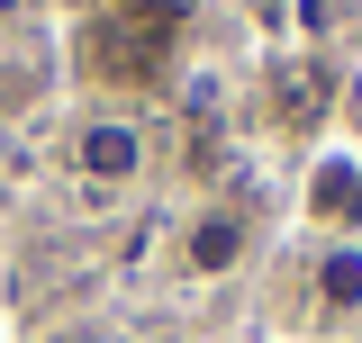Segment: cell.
Returning a JSON list of instances; mask_svg holds the SVG:
<instances>
[{
	"mask_svg": "<svg viewBox=\"0 0 362 343\" xmlns=\"http://www.w3.org/2000/svg\"><path fill=\"white\" fill-rule=\"evenodd\" d=\"M317 307L326 316H362V235H344V244H317Z\"/></svg>",
	"mask_w": 362,
	"mask_h": 343,
	"instance_id": "5",
	"label": "cell"
},
{
	"mask_svg": "<svg viewBox=\"0 0 362 343\" xmlns=\"http://www.w3.org/2000/svg\"><path fill=\"white\" fill-rule=\"evenodd\" d=\"M100 343H127V335H100Z\"/></svg>",
	"mask_w": 362,
	"mask_h": 343,
	"instance_id": "6",
	"label": "cell"
},
{
	"mask_svg": "<svg viewBox=\"0 0 362 343\" xmlns=\"http://www.w3.org/2000/svg\"><path fill=\"white\" fill-rule=\"evenodd\" d=\"M299 217H308L326 244L362 235V145H317L299 172Z\"/></svg>",
	"mask_w": 362,
	"mask_h": 343,
	"instance_id": "2",
	"label": "cell"
},
{
	"mask_svg": "<svg viewBox=\"0 0 362 343\" xmlns=\"http://www.w3.org/2000/svg\"><path fill=\"white\" fill-rule=\"evenodd\" d=\"M181 64V0H118L82 28V73L100 90H163V73Z\"/></svg>",
	"mask_w": 362,
	"mask_h": 343,
	"instance_id": "1",
	"label": "cell"
},
{
	"mask_svg": "<svg viewBox=\"0 0 362 343\" xmlns=\"http://www.w3.org/2000/svg\"><path fill=\"white\" fill-rule=\"evenodd\" d=\"M254 262V217L245 208H190L181 217V271L190 280H226Z\"/></svg>",
	"mask_w": 362,
	"mask_h": 343,
	"instance_id": "3",
	"label": "cell"
},
{
	"mask_svg": "<svg viewBox=\"0 0 362 343\" xmlns=\"http://www.w3.org/2000/svg\"><path fill=\"white\" fill-rule=\"evenodd\" d=\"M73 163H82V181L118 190V181H136V172H145V136H136L127 118H90L82 145H73Z\"/></svg>",
	"mask_w": 362,
	"mask_h": 343,
	"instance_id": "4",
	"label": "cell"
}]
</instances>
